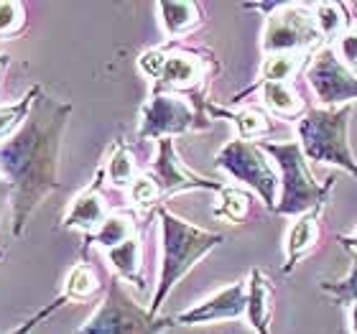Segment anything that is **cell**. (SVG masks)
<instances>
[{
	"label": "cell",
	"mask_w": 357,
	"mask_h": 334,
	"mask_svg": "<svg viewBox=\"0 0 357 334\" xmlns=\"http://www.w3.org/2000/svg\"><path fill=\"white\" fill-rule=\"evenodd\" d=\"M69 115L72 105L41 92L21 130L0 143V174L10 184L15 238H21L38 204L59 189V151Z\"/></svg>",
	"instance_id": "cell-1"
},
{
	"label": "cell",
	"mask_w": 357,
	"mask_h": 334,
	"mask_svg": "<svg viewBox=\"0 0 357 334\" xmlns=\"http://www.w3.org/2000/svg\"><path fill=\"white\" fill-rule=\"evenodd\" d=\"M158 227H161V273H158V286L153 294L149 312L158 317L164 301L174 291L181 278L199 263L204 255L220 248L225 243V235L220 232L202 230L197 225L186 222L184 217L174 215L164 204L156 209Z\"/></svg>",
	"instance_id": "cell-2"
},
{
	"label": "cell",
	"mask_w": 357,
	"mask_h": 334,
	"mask_svg": "<svg viewBox=\"0 0 357 334\" xmlns=\"http://www.w3.org/2000/svg\"><path fill=\"white\" fill-rule=\"evenodd\" d=\"M258 146L271 156L281 179V194H278L273 215L296 220L314 209H327L329 194L335 189L337 179L329 174L319 184L309 169V161L298 141H266Z\"/></svg>",
	"instance_id": "cell-3"
},
{
	"label": "cell",
	"mask_w": 357,
	"mask_h": 334,
	"mask_svg": "<svg viewBox=\"0 0 357 334\" xmlns=\"http://www.w3.org/2000/svg\"><path fill=\"white\" fill-rule=\"evenodd\" d=\"M350 120L352 105L344 107H319L312 110L296 123L298 146L309 164H327L357 176V158L350 149Z\"/></svg>",
	"instance_id": "cell-4"
},
{
	"label": "cell",
	"mask_w": 357,
	"mask_h": 334,
	"mask_svg": "<svg viewBox=\"0 0 357 334\" xmlns=\"http://www.w3.org/2000/svg\"><path fill=\"white\" fill-rule=\"evenodd\" d=\"M248 10H263L266 26L261 36V52L268 54H314L324 38L314 18L312 3H248Z\"/></svg>",
	"instance_id": "cell-5"
},
{
	"label": "cell",
	"mask_w": 357,
	"mask_h": 334,
	"mask_svg": "<svg viewBox=\"0 0 357 334\" xmlns=\"http://www.w3.org/2000/svg\"><path fill=\"white\" fill-rule=\"evenodd\" d=\"M174 324V317H153L128 294L120 278H110L102 304L75 334H164Z\"/></svg>",
	"instance_id": "cell-6"
},
{
	"label": "cell",
	"mask_w": 357,
	"mask_h": 334,
	"mask_svg": "<svg viewBox=\"0 0 357 334\" xmlns=\"http://www.w3.org/2000/svg\"><path fill=\"white\" fill-rule=\"evenodd\" d=\"M220 72V61L209 49H192L178 41L166 44V61L151 92H172L194 103H207V89Z\"/></svg>",
	"instance_id": "cell-7"
},
{
	"label": "cell",
	"mask_w": 357,
	"mask_h": 334,
	"mask_svg": "<svg viewBox=\"0 0 357 334\" xmlns=\"http://www.w3.org/2000/svg\"><path fill=\"white\" fill-rule=\"evenodd\" d=\"M207 103H194L189 97L172 92H151L149 103L141 107L138 141H164L176 135L209 130L212 118L204 110Z\"/></svg>",
	"instance_id": "cell-8"
},
{
	"label": "cell",
	"mask_w": 357,
	"mask_h": 334,
	"mask_svg": "<svg viewBox=\"0 0 357 334\" xmlns=\"http://www.w3.org/2000/svg\"><path fill=\"white\" fill-rule=\"evenodd\" d=\"M215 166L258 194L268 212L275 209V202H278L275 192L281 189V179H278V171H275L271 156L258 143L238 141V138L225 143L222 149L217 151Z\"/></svg>",
	"instance_id": "cell-9"
},
{
	"label": "cell",
	"mask_w": 357,
	"mask_h": 334,
	"mask_svg": "<svg viewBox=\"0 0 357 334\" xmlns=\"http://www.w3.org/2000/svg\"><path fill=\"white\" fill-rule=\"evenodd\" d=\"M304 79L319 107H344L357 100V72L344 64L337 46H321L312 54Z\"/></svg>",
	"instance_id": "cell-10"
},
{
	"label": "cell",
	"mask_w": 357,
	"mask_h": 334,
	"mask_svg": "<svg viewBox=\"0 0 357 334\" xmlns=\"http://www.w3.org/2000/svg\"><path fill=\"white\" fill-rule=\"evenodd\" d=\"M149 171L156 176L158 184H161V192H164L166 199L181 192H215L217 194L225 186V184H220V181H212V179L202 176V174L189 169V166L181 161V156H178L174 138L158 141L156 158L151 161Z\"/></svg>",
	"instance_id": "cell-11"
},
{
	"label": "cell",
	"mask_w": 357,
	"mask_h": 334,
	"mask_svg": "<svg viewBox=\"0 0 357 334\" xmlns=\"http://www.w3.org/2000/svg\"><path fill=\"white\" fill-rule=\"evenodd\" d=\"M248 314V281H235L220 289L209 298L194 304L192 309L176 314V324L197 327V324H212V321H238Z\"/></svg>",
	"instance_id": "cell-12"
},
{
	"label": "cell",
	"mask_w": 357,
	"mask_h": 334,
	"mask_svg": "<svg viewBox=\"0 0 357 334\" xmlns=\"http://www.w3.org/2000/svg\"><path fill=\"white\" fill-rule=\"evenodd\" d=\"M105 166L95 171V176H92V184L87 189L77 194L69 209L64 212L61 217V227H67V230H79L84 232V238L92 235V232L100 230V225L110 217L112 209L107 207V199H105Z\"/></svg>",
	"instance_id": "cell-13"
},
{
	"label": "cell",
	"mask_w": 357,
	"mask_h": 334,
	"mask_svg": "<svg viewBox=\"0 0 357 334\" xmlns=\"http://www.w3.org/2000/svg\"><path fill=\"white\" fill-rule=\"evenodd\" d=\"M258 92L263 100V110L271 118L278 120H298L304 118L306 112L312 110L309 100L304 97V92L296 87V82H263V84H250L248 89H243L238 97H232V103H240L243 97Z\"/></svg>",
	"instance_id": "cell-14"
},
{
	"label": "cell",
	"mask_w": 357,
	"mask_h": 334,
	"mask_svg": "<svg viewBox=\"0 0 357 334\" xmlns=\"http://www.w3.org/2000/svg\"><path fill=\"white\" fill-rule=\"evenodd\" d=\"M324 240V209H314L296 217L286 230L283 238V273H291L304 258H309Z\"/></svg>",
	"instance_id": "cell-15"
},
{
	"label": "cell",
	"mask_w": 357,
	"mask_h": 334,
	"mask_svg": "<svg viewBox=\"0 0 357 334\" xmlns=\"http://www.w3.org/2000/svg\"><path fill=\"white\" fill-rule=\"evenodd\" d=\"M204 110L212 120H227L235 126V133H238V141H248V143H266L271 135L275 133V123L273 118L268 115L263 107H225V105H215L209 103L204 105Z\"/></svg>",
	"instance_id": "cell-16"
},
{
	"label": "cell",
	"mask_w": 357,
	"mask_h": 334,
	"mask_svg": "<svg viewBox=\"0 0 357 334\" xmlns=\"http://www.w3.org/2000/svg\"><path fill=\"white\" fill-rule=\"evenodd\" d=\"M156 10L169 41L192 36L194 31H199L207 23L204 6L197 0H161V3H156Z\"/></svg>",
	"instance_id": "cell-17"
},
{
	"label": "cell",
	"mask_w": 357,
	"mask_h": 334,
	"mask_svg": "<svg viewBox=\"0 0 357 334\" xmlns=\"http://www.w3.org/2000/svg\"><path fill=\"white\" fill-rule=\"evenodd\" d=\"M275 317V289L261 268L248 273V314L245 319L255 334H271Z\"/></svg>",
	"instance_id": "cell-18"
},
{
	"label": "cell",
	"mask_w": 357,
	"mask_h": 334,
	"mask_svg": "<svg viewBox=\"0 0 357 334\" xmlns=\"http://www.w3.org/2000/svg\"><path fill=\"white\" fill-rule=\"evenodd\" d=\"M105 258H107L110 268L115 271V278L133 283L138 291L149 289V281H146V273H143V268H146V263H143V258H146L143 232H138L135 238L126 240L123 245L105 250Z\"/></svg>",
	"instance_id": "cell-19"
},
{
	"label": "cell",
	"mask_w": 357,
	"mask_h": 334,
	"mask_svg": "<svg viewBox=\"0 0 357 334\" xmlns=\"http://www.w3.org/2000/svg\"><path fill=\"white\" fill-rule=\"evenodd\" d=\"M141 230V222H138V215L130 212V209H118V212H110V217L100 225V230L92 232L84 238L82 255H87L89 248H102V250H112V248L123 245L126 240L135 238Z\"/></svg>",
	"instance_id": "cell-20"
},
{
	"label": "cell",
	"mask_w": 357,
	"mask_h": 334,
	"mask_svg": "<svg viewBox=\"0 0 357 334\" xmlns=\"http://www.w3.org/2000/svg\"><path fill=\"white\" fill-rule=\"evenodd\" d=\"M102 166H105L107 184L115 186V189H130L135 179L146 171V169H141L133 149H130L123 138H115V143H112V149H110V156H107V161H105Z\"/></svg>",
	"instance_id": "cell-21"
},
{
	"label": "cell",
	"mask_w": 357,
	"mask_h": 334,
	"mask_svg": "<svg viewBox=\"0 0 357 334\" xmlns=\"http://www.w3.org/2000/svg\"><path fill=\"white\" fill-rule=\"evenodd\" d=\"M314 18L319 26V33L327 46H337L340 38L347 36L355 26L350 13V3H312Z\"/></svg>",
	"instance_id": "cell-22"
},
{
	"label": "cell",
	"mask_w": 357,
	"mask_h": 334,
	"mask_svg": "<svg viewBox=\"0 0 357 334\" xmlns=\"http://www.w3.org/2000/svg\"><path fill=\"white\" fill-rule=\"evenodd\" d=\"M312 54H268L263 56L258 69V82H296L298 75H304Z\"/></svg>",
	"instance_id": "cell-23"
},
{
	"label": "cell",
	"mask_w": 357,
	"mask_h": 334,
	"mask_svg": "<svg viewBox=\"0 0 357 334\" xmlns=\"http://www.w3.org/2000/svg\"><path fill=\"white\" fill-rule=\"evenodd\" d=\"M102 278H100V271H97L89 260L77 263L72 271L64 278V291L61 296L67 298L69 304H79V301H89L95 298L100 291H102Z\"/></svg>",
	"instance_id": "cell-24"
},
{
	"label": "cell",
	"mask_w": 357,
	"mask_h": 334,
	"mask_svg": "<svg viewBox=\"0 0 357 334\" xmlns=\"http://www.w3.org/2000/svg\"><path fill=\"white\" fill-rule=\"evenodd\" d=\"M250 212H253V197H250V192L227 184L217 192V204L212 209V215L217 220H225V222L230 225H243L248 222Z\"/></svg>",
	"instance_id": "cell-25"
},
{
	"label": "cell",
	"mask_w": 357,
	"mask_h": 334,
	"mask_svg": "<svg viewBox=\"0 0 357 334\" xmlns=\"http://www.w3.org/2000/svg\"><path fill=\"white\" fill-rule=\"evenodd\" d=\"M41 92H44L41 84H31L29 92H26L18 103L8 105V107H0V143L10 141V138L21 130V126L31 115V107H33V103H36V97L41 95Z\"/></svg>",
	"instance_id": "cell-26"
},
{
	"label": "cell",
	"mask_w": 357,
	"mask_h": 334,
	"mask_svg": "<svg viewBox=\"0 0 357 334\" xmlns=\"http://www.w3.org/2000/svg\"><path fill=\"white\" fill-rule=\"evenodd\" d=\"M128 194H130V202H133L138 209H143V212H156V209L161 207V202L166 199L164 192H161V184H158L156 176H153L149 169L135 179L133 186L128 189Z\"/></svg>",
	"instance_id": "cell-27"
},
{
	"label": "cell",
	"mask_w": 357,
	"mask_h": 334,
	"mask_svg": "<svg viewBox=\"0 0 357 334\" xmlns=\"http://www.w3.org/2000/svg\"><path fill=\"white\" fill-rule=\"evenodd\" d=\"M26 6L18 0H0V41L18 38L26 31Z\"/></svg>",
	"instance_id": "cell-28"
},
{
	"label": "cell",
	"mask_w": 357,
	"mask_h": 334,
	"mask_svg": "<svg viewBox=\"0 0 357 334\" xmlns=\"http://www.w3.org/2000/svg\"><path fill=\"white\" fill-rule=\"evenodd\" d=\"M319 289L335 298L340 306H347L357 298V258H352L350 273L340 281H319Z\"/></svg>",
	"instance_id": "cell-29"
},
{
	"label": "cell",
	"mask_w": 357,
	"mask_h": 334,
	"mask_svg": "<svg viewBox=\"0 0 357 334\" xmlns=\"http://www.w3.org/2000/svg\"><path fill=\"white\" fill-rule=\"evenodd\" d=\"M166 61V46H153V49H146V52L138 56V69L141 75H146L151 82H156L161 69H164Z\"/></svg>",
	"instance_id": "cell-30"
},
{
	"label": "cell",
	"mask_w": 357,
	"mask_h": 334,
	"mask_svg": "<svg viewBox=\"0 0 357 334\" xmlns=\"http://www.w3.org/2000/svg\"><path fill=\"white\" fill-rule=\"evenodd\" d=\"M64 304H69L67 298H64V296H56V298H54V301H52V304L46 306V309H41V312H36V314H33V317H31L29 321H26V324H21V327L15 329V332H10V334H33V329H36L38 324H41V321H46V319H49V317H52V314L59 312V309H61V306H64Z\"/></svg>",
	"instance_id": "cell-31"
},
{
	"label": "cell",
	"mask_w": 357,
	"mask_h": 334,
	"mask_svg": "<svg viewBox=\"0 0 357 334\" xmlns=\"http://www.w3.org/2000/svg\"><path fill=\"white\" fill-rule=\"evenodd\" d=\"M6 204H10V184L0 174V225H3V215H6Z\"/></svg>",
	"instance_id": "cell-32"
},
{
	"label": "cell",
	"mask_w": 357,
	"mask_h": 334,
	"mask_svg": "<svg viewBox=\"0 0 357 334\" xmlns=\"http://www.w3.org/2000/svg\"><path fill=\"white\" fill-rule=\"evenodd\" d=\"M337 243L342 245L344 252H350L352 258H357V230L352 232V235H340V238H337Z\"/></svg>",
	"instance_id": "cell-33"
},
{
	"label": "cell",
	"mask_w": 357,
	"mask_h": 334,
	"mask_svg": "<svg viewBox=\"0 0 357 334\" xmlns=\"http://www.w3.org/2000/svg\"><path fill=\"white\" fill-rule=\"evenodd\" d=\"M347 321H350V334H357V298L347 304Z\"/></svg>",
	"instance_id": "cell-34"
},
{
	"label": "cell",
	"mask_w": 357,
	"mask_h": 334,
	"mask_svg": "<svg viewBox=\"0 0 357 334\" xmlns=\"http://www.w3.org/2000/svg\"><path fill=\"white\" fill-rule=\"evenodd\" d=\"M8 64H10V56H8V54H0V77H3V72L8 69Z\"/></svg>",
	"instance_id": "cell-35"
},
{
	"label": "cell",
	"mask_w": 357,
	"mask_h": 334,
	"mask_svg": "<svg viewBox=\"0 0 357 334\" xmlns=\"http://www.w3.org/2000/svg\"><path fill=\"white\" fill-rule=\"evenodd\" d=\"M3 255H6V250H0V258H3Z\"/></svg>",
	"instance_id": "cell-36"
}]
</instances>
